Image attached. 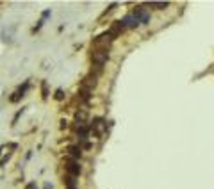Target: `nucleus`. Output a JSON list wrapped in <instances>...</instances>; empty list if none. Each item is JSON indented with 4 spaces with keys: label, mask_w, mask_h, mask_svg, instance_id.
Segmentation results:
<instances>
[{
    "label": "nucleus",
    "mask_w": 214,
    "mask_h": 189,
    "mask_svg": "<svg viewBox=\"0 0 214 189\" xmlns=\"http://www.w3.org/2000/svg\"><path fill=\"white\" fill-rule=\"evenodd\" d=\"M89 129H91L96 136H102V134L107 130V123H105V120H104V118H95V120H93V123L89 125Z\"/></svg>",
    "instance_id": "2"
},
{
    "label": "nucleus",
    "mask_w": 214,
    "mask_h": 189,
    "mask_svg": "<svg viewBox=\"0 0 214 189\" xmlns=\"http://www.w3.org/2000/svg\"><path fill=\"white\" fill-rule=\"evenodd\" d=\"M48 96V91H46V82H43V98Z\"/></svg>",
    "instance_id": "10"
},
{
    "label": "nucleus",
    "mask_w": 214,
    "mask_h": 189,
    "mask_svg": "<svg viewBox=\"0 0 214 189\" xmlns=\"http://www.w3.org/2000/svg\"><path fill=\"white\" fill-rule=\"evenodd\" d=\"M134 16L139 20V23H148V21H150V13H148L146 9H143V7H138V9L134 11Z\"/></svg>",
    "instance_id": "3"
},
{
    "label": "nucleus",
    "mask_w": 214,
    "mask_h": 189,
    "mask_svg": "<svg viewBox=\"0 0 214 189\" xmlns=\"http://www.w3.org/2000/svg\"><path fill=\"white\" fill-rule=\"evenodd\" d=\"M107 57H109V50H105V48H95L93 54H91V59H93L95 66H104Z\"/></svg>",
    "instance_id": "1"
},
{
    "label": "nucleus",
    "mask_w": 214,
    "mask_h": 189,
    "mask_svg": "<svg viewBox=\"0 0 214 189\" xmlns=\"http://www.w3.org/2000/svg\"><path fill=\"white\" fill-rule=\"evenodd\" d=\"M121 23L125 25V29H134V27L139 25V20L134 16V13H130V14H127V16L121 20Z\"/></svg>",
    "instance_id": "4"
},
{
    "label": "nucleus",
    "mask_w": 214,
    "mask_h": 189,
    "mask_svg": "<svg viewBox=\"0 0 214 189\" xmlns=\"http://www.w3.org/2000/svg\"><path fill=\"white\" fill-rule=\"evenodd\" d=\"M148 7H157V9H164L168 7V2H150Z\"/></svg>",
    "instance_id": "8"
},
{
    "label": "nucleus",
    "mask_w": 214,
    "mask_h": 189,
    "mask_svg": "<svg viewBox=\"0 0 214 189\" xmlns=\"http://www.w3.org/2000/svg\"><path fill=\"white\" fill-rule=\"evenodd\" d=\"M68 152H70V157H71V159H75V161H79V159H80V155H82V154H80V152H82V148H80V146H70V150H68Z\"/></svg>",
    "instance_id": "7"
},
{
    "label": "nucleus",
    "mask_w": 214,
    "mask_h": 189,
    "mask_svg": "<svg viewBox=\"0 0 214 189\" xmlns=\"http://www.w3.org/2000/svg\"><path fill=\"white\" fill-rule=\"evenodd\" d=\"M27 88H29V82H25V84H23V88H20V89L14 93V96H11V102H18V100L23 96V93L27 91Z\"/></svg>",
    "instance_id": "6"
},
{
    "label": "nucleus",
    "mask_w": 214,
    "mask_h": 189,
    "mask_svg": "<svg viewBox=\"0 0 214 189\" xmlns=\"http://www.w3.org/2000/svg\"><path fill=\"white\" fill-rule=\"evenodd\" d=\"M66 168H68L70 177H77V175L80 173V164H79V161H75V159H70Z\"/></svg>",
    "instance_id": "5"
},
{
    "label": "nucleus",
    "mask_w": 214,
    "mask_h": 189,
    "mask_svg": "<svg viewBox=\"0 0 214 189\" xmlns=\"http://www.w3.org/2000/svg\"><path fill=\"white\" fill-rule=\"evenodd\" d=\"M68 189H75V188H68Z\"/></svg>",
    "instance_id": "11"
},
{
    "label": "nucleus",
    "mask_w": 214,
    "mask_h": 189,
    "mask_svg": "<svg viewBox=\"0 0 214 189\" xmlns=\"http://www.w3.org/2000/svg\"><path fill=\"white\" fill-rule=\"evenodd\" d=\"M63 98H64L63 89H57V91H55V100H63Z\"/></svg>",
    "instance_id": "9"
}]
</instances>
